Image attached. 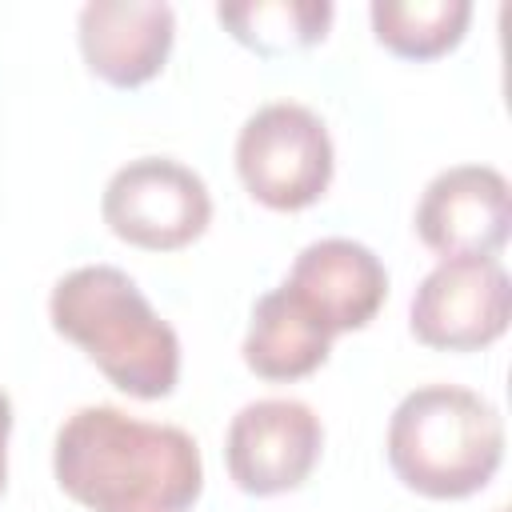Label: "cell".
<instances>
[{"label": "cell", "mask_w": 512, "mask_h": 512, "mask_svg": "<svg viewBox=\"0 0 512 512\" xmlns=\"http://www.w3.org/2000/svg\"><path fill=\"white\" fill-rule=\"evenodd\" d=\"M56 484L88 512H188L204 492L196 440L112 404L76 408L52 448Z\"/></svg>", "instance_id": "cell-1"}, {"label": "cell", "mask_w": 512, "mask_h": 512, "mask_svg": "<svg viewBox=\"0 0 512 512\" xmlns=\"http://www.w3.org/2000/svg\"><path fill=\"white\" fill-rule=\"evenodd\" d=\"M52 328L128 396L160 400L180 380V340L144 300L136 280L112 264H84L56 280Z\"/></svg>", "instance_id": "cell-2"}, {"label": "cell", "mask_w": 512, "mask_h": 512, "mask_svg": "<svg viewBox=\"0 0 512 512\" xmlns=\"http://www.w3.org/2000/svg\"><path fill=\"white\" fill-rule=\"evenodd\" d=\"M500 460L504 420L472 388L420 384L388 420V464L420 496L464 500L496 476Z\"/></svg>", "instance_id": "cell-3"}, {"label": "cell", "mask_w": 512, "mask_h": 512, "mask_svg": "<svg viewBox=\"0 0 512 512\" xmlns=\"http://www.w3.org/2000/svg\"><path fill=\"white\" fill-rule=\"evenodd\" d=\"M332 164L336 156L324 120L296 100L256 108L236 136V172L244 188L276 212L316 204L332 184Z\"/></svg>", "instance_id": "cell-4"}, {"label": "cell", "mask_w": 512, "mask_h": 512, "mask_svg": "<svg viewBox=\"0 0 512 512\" xmlns=\"http://www.w3.org/2000/svg\"><path fill=\"white\" fill-rule=\"evenodd\" d=\"M512 316V280L496 256H440L416 284L408 328L440 352H476L504 336Z\"/></svg>", "instance_id": "cell-5"}, {"label": "cell", "mask_w": 512, "mask_h": 512, "mask_svg": "<svg viewBox=\"0 0 512 512\" xmlns=\"http://www.w3.org/2000/svg\"><path fill=\"white\" fill-rule=\"evenodd\" d=\"M100 212L120 240L148 252H176L208 228L212 196L188 164L140 156L112 172Z\"/></svg>", "instance_id": "cell-6"}, {"label": "cell", "mask_w": 512, "mask_h": 512, "mask_svg": "<svg viewBox=\"0 0 512 512\" xmlns=\"http://www.w3.org/2000/svg\"><path fill=\"white\" fill-rule=\"evenodd\" d=\"M324 448L320 416L304 400L268 396L244 404L224 436L228 476L248 496H280L300 488Z\"/></svg>", "instance_id": "cell-7"}, {"label": "cell", "mask_w": 512, "mask_h": 512, "mask_svg": "<svg viewBox=\"0 0 512 512\" xmlns=\"http://www.w3.org/2000/svg\"><path fill=\"white\" fill-rule=\"evenodd\" d=\"M328 336L368 328L388 296V272L380 256L348 236L312 240L280 284Z\"/></svg>", "instance_id": "cell-8"}, {"label": "cell", "mask_w": 512, "mask_h": 512, "mask_svg": "<svg viewBox=\"0 0 512 512\" xmlns=\"http://www.w3.org/2000/svg\"><path fill=\"white\" fill-rule=\"evenodd\" d=\"M416 232L440 256H496L512 232V192L488 164H456L428 180Z\"/></svg>", "instance_id": "cell-9"}, {"label": "cell", "mask_w": 512, "mask_h": 512, "mask_svg": "<svg viewBox=\"0 0 512 512\" xmlns=\"http://www.w3.org/2000/svg\"><path fill=\"white\" fill-rule=\"evenodd\" d=\"M176 36V16L160 0H92L80 8L84 64L112 88H140L152 80Z\"/></svg>", "instance_id": "cell-10"}, {"label": "cell", "mask_w": 512, "mask_h": 512, "mask_svg": "<svg viewBox=\"0 0 512 512\" xmlns=\"http://www.w3.org/2000/svg\"><path fill=\"white\" fill-rule=\"evenodd\" d=\"M240 352L244 364L264 380H300L328 360L332 336L284 288H272L256 300Z\"/></svg>", "instance_id": "cell-11"}, {"label": "cell", "mask_w": 512, "mask_h": 512, "mask_svg": "<svg viewBox=\"0 0 512 512\" xmlns=\"http://www.w3.org/2000/svg\"><path fill=\"white\" fill-rule=\"evenodd\" d=\"M376 40L404 60H436L464 40L468 0H376L368 8Z\"/></svg>", "instance_id": "cell-12"}, {"label": "cell", "mask_w": 512, "mask_h": 512, "mask_svg": "<svg viewBox=\"0 0 512 512\" xmlns=\"http://www.w3.org/2000/svg\"><path fill=\"white\" fill-rule=\"evenodd\" d=\"M216 20L252 52L284 56L324 40L332 24L328 0H248V4H220Z\"/></svg>", "instance_id": "cell-13"}, {"label": "cell", "mask_w": 512, "mask_h": 512, "mask_svg": "<svg viewBox=\"0 0 512 512\" xmlns=\"http://www.w3.org/2000/svg\"><path fill=\"white\" fill-rule=\"evenodd\" d=\"M8 432H12V400L0 388V492H4V476H8Z\"/></svg>", "instance_id": "cell-14"}]
</instances>
